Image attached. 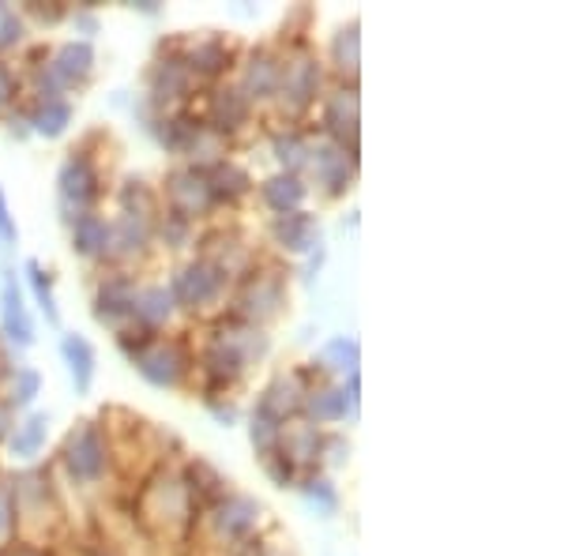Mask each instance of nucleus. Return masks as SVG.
Here are the masks:
<instances>
[{"mask_svg": "<svg viewBox=\"0 0 564 556\" xmlns=\"http://www.w3.org/2000/svg\"><path fill=\"white\" fill-rule=\"evenodd\" d=\"M230 61H234V53L223 39H199L193 50L181 57V65L188 68L193 79H218L226 68H230Z\"/></svg>", "mask_w": 564, "mask_h": 556, "instance_id": "obj_22", "label": "nucleus"}, {"mask_svg": "<svg viewBox=\"0 0 564 556\" xmlns=\"http://www.w3.org/2000/svg\"><path fill=\"white\" fill-rule=\"evenodd\" d=\"M12 436V403H0V440Z\"/></svg>", "mask_w": 564, "mask_h": 556, "instance_id": "obj_42", "label": "nucleus"}, {"mask_svg": "<svg viewBox=\"0 0 564 556\" xmlns=\"http://www.w3.org/2000/svg\"><path fill=\"white\" fill-rule=\"evenodd\" d=\"M72 252L79 260H106L109 257V218L98 211H84L72 218Z\"/></svg>", "mask_w": 564, "mask_h": 556, "instance_id": "obj_19", "label": "nucleus"}, {"mask_svg": "<svg viewBox=\"0 0 564 556\" xmlns=\"http://www.w3.org/2000/svg\"><path fill=\"white\" fill-rule=\"evenodd\" d=\"M76 23H79V26H84V31H87V39H90V34L98 31V23H95V15H90V12H76Z\"/></svg>", "mask_w": 564, "mask_h": 556, "instance_id": "obj_43", "label": "nucleus"}, {"mask_svg": "<svg viewBox=\"0 0 564 556\" xmlns=\"http://www.w3.org/2000/svg\"><path fill=\"white\" fill-rule=\"evenodd\" d=\"M308 151H313V140L297 129H279L271 135V154H275V162H279V173L302 177L308 166Z\"/></svg>", "mask_w": 564, "mask_h": 556, "instance_id": "obj_26", "label": "nucleus"}, {"mask_svg": "<svg viewBox=\"0 0 564 556\" xmlns=\"http://www.w3.org/2000/svg\"><path fill=\"white\" fill-rule=\"evenodd\" d=\"M23 34H26L23 15L15 12L12 4H4V0H0V53L12 50V45H20V42H23Z\"/></svg>", "mask_w": 564, "mask_h": 556, "instance_id": "obj_35", "label": "nucleus"}, {"mask_svg": "<svg viewBox=\"0 0 564 556\" xmlns=\"http://www.w3.org/2000/svg\"><path fill=\"white\" fill-rule=\"evenodd\" d=\"M321 84H324V68L313 53H286L282 57V72H279V102L286 113L302 117L308 106L321 98Z\"/></svg>", "mask_w": 564, "mask_h": 556, "instance_id": "obj_7", "label": "nucleus"}, {"mask_svg": "<svg viewBox=\"0 0 564 556\" xmlns=\"http://www.w3.org/2000/svg\"><path fill=\"white\" fill-rule=\"evenodd\" d=\"M26 12H34V15H42V20L45 23H61V20H65V8H61V4H53V8H39V4H26Z\"/></svg>", "mask_w": 564, "mask_h": 556, "instance_id": "obj_41", "label": "nucleus"}, {"mask_svg": "<svg viewBox=\"0 0 564 556\" xmlns=\"http://www.w3.org/2000/svg\"><path fill=\"white\" fill-rule=\"evenodd\" d=\"M252 121V102L241 95V87H215L207 98V113L204 124L212 132H218L223 140H230L234 132H241Z\"/></svg>", "mask_w": 564, "mask_h": 556, "instance_id": "obj_15", "label": "nucleus"}, {"mask_svg": "<svg viewBox=\"0 0 564 556\" xmlns=\"http://www.w3.org/2000/svg\"><path fill=\"white\" fill-rule=\"evenodd\" d=\"M0 331H4V339L12 346H20V350L34 346V320L26 313V297L12 271H4V279H0Z\"/></svg>", "mask_w": 564, "mask_h": 556, "instance_id": "obj_14", "label": "nucleus"}, {"mask_svg": "<svg viewBox=\"0 0 564 556\" xmlns=\"http://www.w3.org/2000/svg\"><path fill=\"white\" fill-rule=\"evenodd\" d=\"M57 193H61V207L72 215L95 211V204L102 199V173H98V162L90 159L87 151H72L57 170ZM68 215V222H72Z\"/></svg>", "mask_w": 564, "mask_h": 556, "instance_id": "obj_6", "label": "nucleus"}, {"mask_svg": "<svg viewBox=\"0 0 564 556\" xmlns=\"http://www.w3.org/2000/svg\"><path fill=\"white\" fill-rule=\"evenodd\" d=\"M260 467H263V473H268V478L275 481L279 489H290V486H297V478H302V473H297V467H294V462H290L286 455H279V451L263 455V459H260Z\"/></svg>", "mask_w": 564, "mask_h": 556, "instance_id": "obj_36", "label": "nucleus"}, {"mask_svg": "<svg viewBox=\"0 0 564 556\" xmlns=\"http://www.w3.org/2000/svg\"><path fill=\"white\" fill-rule=\"evenodd\" d=\"M230 286H234L230 271H226L223 263H215L212 257H204V252H199L196 260H188L185 268H181L177 275H174V282H170V294H174L177 308L199 313V308L223 301V294Z\"/></svg>", "mask_w": 564, "mask_h": 556, "instance_id": "obj_3", "label": "nucleus"}, {"mask_svg": "<svg viewBox=\"0 0 564 556\" xmlns=\"http://www.w3.org/2000/svg\"><path fill=\"white\" fill-rule=\"evenodd\" d=\"M263 353H268V335L257 324H245L238 316L218 320L215 331L207 335L204 350H199V372L207 377V399L238 384L249 372V364L260 361Z\"/></svg>", "mask_w": 564, "mask_h": 556, "instance_id": "obj_1", "label": "nucleus"}, {"mask_svg": "<svg viewBox=\"0 0 564 556\" xmlns=\"http://www.w3.org/2000/svg\"><path fill=\"white\" fill-rule=\"evenodd\" d=\"M358 87H335L332 95L324 98V109H321V121H324V140H332V143H339L343 151H350V154H358Z\"/></svg>", "mask_w": 564, "mask_h": 556, "instance_id": "obj_11", "label": "nucleus"}, {"mask_svg": "<svg viewBox=\"0 0 564 556\" xmlns=\"http://www.w3.org/2000/svg\"><path fill=\"white\" fill-rule=\"evenodd\" d=\"M268 230H271V241H275L279 249L294 252V257H305V252H313L316 244H321V222L308 211L275 215Z\"/></svg>", "mask_w": 564, "mask_h": 556, "instance_id": "obj_17", "label": "nucleus"}, {"mask_svg": "<svg viewBox=\"0 0 564 556\" xmlns=\"http://www.w3.org/2000/svg\"><path fill=\"white\" fill-rule=\"evenodd\" d=\"M8 377H12V399H8L12 406H31L34 399H39V391H42V372L39 369L20 364V369H12Z\"/></svg>", "mask_w": 564, "mask_h": 556, "instance_id": "obj_33", "label": "nucleus"}, {"mask_svg": "<svg viewBox=\"0 0 564 556\" xmlns=\"http://www.w3.org/2000/svg\"><path fill=\"white\" fill-rule=\"evenodd\" d=\"M279 422L275 417H268L263 410H257L252 414V422H249V440H252V448H257V455L263 459V455H271L275 451V444H279Z\"/></svg>", "mask_w": 564, "mask_h": 556, "instance_id": "obj_34", "label": "nucleus"}, {"mask_svg": "<svg viewBox=\"0 0 564 556\" xmlns=\"http://www.w3.org/2000/svg\"><path fill=\"white\" fill-rule=\"evenodd\" d=\"M0 372H12V369H4V358H0Z\"/></svg>", "mask_w": 564, "mask_h": 556, "instance_id": "obj_45", "label": "nucleus"}, {"mask_svg": "<svg viewBox=\"0 0 564 556\" xmlns=\"http://www.w3.org/2000/svg\"><path fill=\"white\" fill-rule=\"evenodd\" d=\"M204 170H207V181H212V193H215L218 204H234V199L252 193V177L238 166V162L218 159V162H212V166H204Z\"/></svg>", "mask_w": 564, "mask_h": 556, "instance_id": "obj_25", "label": "nucleus"}, {"mask_svg": "<svg viewBox=\"0 0 564 556\" xmlns=\"http://www.w3.org/2000/svg\"><path fill=\"white\" fill-rule=\"evenodd\" d=\"M308 196V185L302 177H294V173H275V177L260 181V199L268 211L275 215H290V211H302Z\"/></svg>", "mask_w": 564, "mask_h": 556, "instance_id": "obj_23", "label": "nucleus"}, {"mask_svg": "<svg viewBox=\"0 0 564 556\" xmlns=\"http://www.w3.org/2000/svg\"><path fill=\"white\" fill-rule=\"evenodd\" d=\"M174 294L170 286H140L135 294V331H148V335H159V327L170 324L174 316Z\"/></svg>", "mask_w": 564, "mask_h": 556, "instance_id": "obj_20", "label": "nucleus"}, {"mask_svg": "<svg viewBox=\"0 0 564 556\" xmlns=\"http://www.w3.org/2000/svg\"><path fill=\"white\" fill-rule=\"evenodd\" d=\"M15 95H20V79H15V72L8 61H0V109L12 106Z\"/></svg>", "mask_w": 564, "mask_h": 556, "instance_id": "obj_38", "label": "nucleus"}, {"mask_svg": "<svg viewBox=\"0 0 564 556\" xmlns=\"http://www.w3.org/2000/svg\"><path fill=\"white\" fill-rule=\"evenodd\" d=\"M297 489L305 492V500L316 508V512H324V515H335L339 512V492H335V486L327 478H321V473H302L297 478Z\"/></svg>", "mask_w": 564, "mask_h": 556, "instance_id": "obj_32", "label": "nucleus"}, {"mask_svg": "<svg viewBox=\"0 0 564 556\" xmlns=\"http://www.w3.org/2000/svg\"><path fill=\"white\" fill-rule=\"evenodd\" d=\"M15 531V492L8 481H0V537Z\"/></svg>", "mask_w": 564, "mask_h": 556, "instance_id": "obj_37", "label": "nucleus"}, {"mask_svg": "<svg viewBox=\"0 0 564 556\" xmlns=\"http://www.w3.org/2000/svg\"><path fill=\"white\" fill-rule=\"evenodd\" d=\"M188 90H193V76H188L185 65H181V57L154 61L151 72H148V95L162 113H166V106L185 102Z\"/></svg>", "mask_w": 564, "mask_h": 556, "instance_id": "obj_16", "label": "nucleus"}, {"mask_svg": "<svg viewBox=\"0 0 564 556\" xmlns=\"http://www.w3.org/2000/svg\"><path fill=\"white\" fill-rule=\"evenodd\" d=\"M332 65L339 68V76H350V84L358 79L361 65V39H358V20H350L347 26H339L332 39Z\"/></svg>", "mask_w": 564, "mask_h": 556, "instance_id": "obj_29", "label": "nucleus"}, {"mask_svg": "<svg viewBox=\"0 0 564 556\" xmlns=\"http://www.w3.org/2000/svg\"><path fill=\"white\" fill-rule=\"evenodd\" d=\"M260 523V504L252 497H241V492H223V497L212 504V526L218 537H226L230 545L249 542L252 531Z\"/></svg>", "mask_w": 564, "mask_h": 556, "instance_id": "obj_13", "label": "nucleus"}, {"mask_svg": "<svg viewBox=\"0 0 564 556\" xmlns=\"http://www.w3.org/2000/svg\"><path fill=\"white\" fill-rule=\"evenodd\" d=\"M358 364H361V346L358 339H347V335H335L321 350L324 372H343V377H350V372H358Z\"/></svg>", "mask_w": 564, "mask_h": 556, "instance_id": "obj_31", "label": "nucleus"}, {"mask_svg": "<svg viewBox=\"0 0 564 556\" xmlns=\"http://www.w3.org/2000/svg\"><path fill=\"white\" fill-rule=\"evenodd\" d=\"M45 436H50V414H31L23 425H15V433L8 436L15 459H34L45 448Z\"/></svg>", "mask_w": 564, "mask_h": 556, "instance_id": "obj_30", "label": "nucleus"}, {"mask_svg": "<svg viewBox=\"0 0 564 556\" xmlns=\"http://www.w3.org/2000/svg\"><path fill=\"white\" fill-rule=\"evenodd\" d=\"M279 72H282V57L271 50H257L249 57V65L241 72V95L257 102H271L279 95Z\"/></svg>", "mask_w": 564, "mask_h": 556, "instance_id": "obj_18", "label": "nucleus"}, {"mask_svg": "<svg viewBox=\"0 0 564 556\" xmlns=\"http://www.w3.org/2000/svg\"><path fill=\"white\" fill-rule=\"evenodd\" d=\"M305 170H313V177H316V185L324 188V196L339 199L350 188V181H354L358 154L343 151L339 143H332V140H321V143H313V151H308V166Z\"/></svg>", "mask_w": 564, "mask_h": 556, "instance_id": "obj_12", "label": "nucleus"}, {"mask_svg": "<svg viewBox=\"0 0 564 556\" xmlns=\"http://www.w3.org/2000/svg\"><path fill=\"white\" fill-rule=\"evenodd\" d=\"M23 124H31L34 135H45V140H61L72 124V102L68 98H39L31 109H26Z\"/></svg>", "mask_w": 564, "mask_h": 556, "instance_id": "obj_24", "label": "nucleus"}, {"mask_svg": "<svg viewBox=\"0 0 564 556\" xmlns=\"http://www.w3.org/2000/svg\"><path fill=\"white\" fill-rule=\"evenodd\" d=\"M166 199H170V215L196 222V218L212 215L218 207V199L212 193V181H207L204 166H177L166 173Z\"/></svg>", "mask_w": 564, "mask_h": 556, "instance_id": "obj_8", "label": "nucleus"}, {"mask_svg": "<svg viewBox=\"0 0 564 556\" xmlns=\"http://www.w3.org/2000/svg\"><path fill=\"white\" fill-rule=\"evenodd\" d=\"M61 459H65L68 473L79 486H98L109 470V444H106L102 428L95 422H79L68 433L65 448H61Z\"/></svg>", "mask_w": 564, "mask_h": 556, "instance_id": "obj_5", "label": "nucleus"}, {"mask_svg": "<svg viewBox=\"0 0 564 556\" xmlns=\"http://www.w3.org/2000/svg\"><path fill=\"white\" fill-rule=\"evenodd\" d=\"M117 342H121L124 358L132 361V369L154 388H170V391L181 388L196 364L181 339H162V335H148L129 327V331L117 335Z\"/></svg>", "mask_w": 564, "mask_h": 556, "instance_id": "obj_2", "label": "nucleus"}, {"mask_svg": "<svg viewBox=\"0 0 564 556\" xmlns=\"http://www.w3.org/2000/svg\"><path fill=\"white\" fill-rule=\"evenodd\" d=\"M302 410H308V417H313V422H343V417H347V399H343V388L308 384Z\"/></svg>", "mask_w": 564, "mask_h": 556, "instance_id": "obj_28", "label": "nucleus"}, {"mask_svg": "<svg viewBox=\"0 0 564 556\" xmlns=\"http://www.w3.org/2000/svg\"><path fill=\"white\" fill-rule=\"evenodd\" d=\"M207 410H212V414H215L223 425H234V422H238V410H234V406H223L218 399H207Z\"/></svg>", "mask_w": 564, "mask_h": 556, "instance_id": "obj_40", "label": "nucleus"}, {"mask_svg": "<svg viewBox=\"0 0 564 556\" xmlns=\"http://www.w3.org/2000/svg\"><path fill=\"white\" fill-rule=\"evenodd\" d=\"M4 556H45V553L34 549V545H15V549H8Z\"/></svg>", "mask_w": 564, "mask_h": 556, "instance_id": "obj_44", "label": "nucleus"}, {"mask_svg": "<svg viewBox=\"0 0 564 556\" xmlns=\"http://www.w3.org/2000/svg\"><path fill=\"white\" fill-rule=\"evenodd\" d=\"M0 241H4V244L20 241V226H15L12 211H8V196L4 193H0Z\"/></svg>", "mask_w": 564, "mask_h": 556, "instance_id": "obj_39", "label": "nucleus"}, {"mask_svg": "<svg viewBox=\"0 0 564 556\" xmlns=\"http://www.w3.org/2000/svg\"><path fill=\"white\" fill-rule=\"evenodd\" d=\"M282 301H286V286H282L279 271H249L238 290V320L245 324H263L271 316H279Z\"/></svg>", "mask_w": 564, "mask_h": 556, "instance_id": "obj_10", "label": "nucleus"}, {"mask_svg": "<svg viewBox=\"0 0 564 556\" xmlns=\"http://www.w3.org/2000/svg\"><path fill=\"white\" fill-rule=\"evenodd\" d=\"M90 76H95V50H90V42H65L39 68V98H65V90L84 87Z\"/></svg>", "mask_w": 564, "mask_h": 556, "instance_id": "obj_4", "label": "nucleus"}, {"mask_svg": "<svg viewBox=\"0 0 564 556\" xmlns=\"http://www.w3.org/2000/svg\"><path fill=\"white\" fill-rule=\"evenodd\" d=\"M23 271H26V282H31V297H34V305H39V313L57 327L61 308H57V290H53V271H45L39 260H26Z\"/></svg>", "mask_w": 564, "mask_h": 556, "instance_id": "obj_27", "label": "nucleus"}, {"mask_svg": "<svg viewBox=\"0 0 564 556\" xmlns=\"http://www.w3.org/2000/svg\"><path fill=\"white\" fill-rule=\"evenodd\" d=\"M135 294H140V286H135L132 275H124V271H113V275H106L98 282L95 290V301H90V313H95V320L109 327V331H129L135 324Z\"/></svg>", "mask_w": 564, "mask_h": 556, "instance_id": "obj_9", "label": "nucleus"}, {"mask_svg": "<svg viewBox=\"0 0 564 556\" xmlns=\"http://www.w3.org/2000/svg\"><path fill=\"white\" fill-rule=\"evenodd\" d=\"M61 358L68 364V377L76 384V395H87L90 384H95V372H98V358H95V346H90L84 335L68 331L61 339Z\"/></svg>", "mask_w": 564, "mask_h": 556, "instance_id": "obj_21", "label": "nucleus"}]
</instances>
